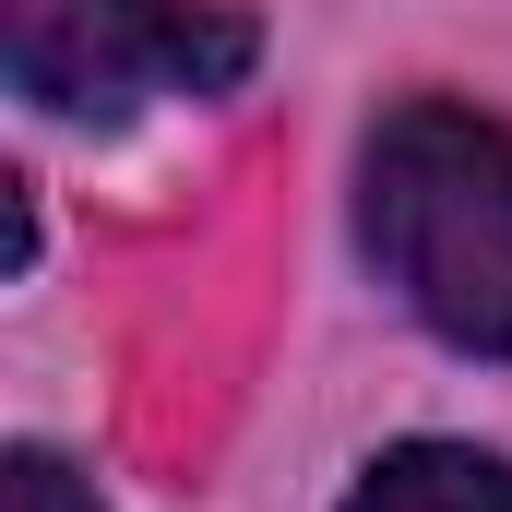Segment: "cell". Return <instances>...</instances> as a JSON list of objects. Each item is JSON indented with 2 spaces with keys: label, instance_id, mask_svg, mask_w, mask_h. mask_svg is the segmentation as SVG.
Returning <instances> with one entry per match:
<instances>
[{
  "label": "cell",
  "instance_id": "6da1fadb",
  "mask_svg": "<svg viewBox=\"0 0 512 512\" xmlns=\"http://www.w3.org/2000/svg\"><path fill=\"white\" fill-rule=\"evenodd\" d=\"M358 239L382 286L465 358H512V131L405 96L358 155Z\"/></svg>",
  "mask_w": 512,
  "mask_h": 512
},
{
  "label": "cell",
  "instance_id": "7a4b0ae2",
  "mask_svg": "<svg viewBox=\"0 0 512 512\" xmlns=\"http://www.w3.org/2000/svg\"><path fill=\"white\" fill-rule=\"evenodd\" d=\"M0 60L60 120H120L131 96H215L251 72V24L203 0H0Z\"/></svg>",
  "mask_w": 512,
  "mask_h": 512
},
{
  "label": "cell",
  "instance_id": "3957f363",
  "mask_svg": "<svg viewBox=\"0 0 512 512\" xmlns=\"http://www.w3.org/2000/svg\"><path fill=\"white\" fill-rule=\"evenodd\" d=\"M346 512H512V465L477 441H393L358 465Z\"/></svg>",
  "mask_w": 512,
  "mask_h": 512
},
{
  "label": "cell",
  "instance_id": "277c9868",
  "mask_svg": "<svg viewBox=\"0 0 512 512\" xmlns=\"http://www.w3.org/2000/svg\"><path fill=\"white\" fill-rule=\"evenodd\" d=\"M0 512H96V489H84L60 453H36V441H24V453L0 465Z\"/></svg>",
  "mask_w": 512,
  "mask_h": 512
}]
</instances>
